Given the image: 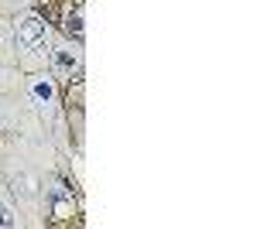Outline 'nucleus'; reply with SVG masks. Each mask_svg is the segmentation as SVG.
I'll use <instances>...</instances> for the list:
<instances>
[{"mask_svg": "<svg viewBox=\"0 0 257 229\" xmlns=\"http://www.w3.org/2000/svg\"><path fill=\"white\" fill-rule=\"evenodd\" d=\"M14 38L28 55H41L45 45H48V28L38 14H21L18 24H14Z\"/></svg>", "mask_w": 257, "mask_h": 229, "instance_id": "f257e3e1", "label": "nucleus"}, {"mask_svg": "<svg viewBox=\"0 0 257 229\" xmlns=\"http://www.w3.org/2000/svg\"><path fill=\"white\" fill-rule=\"evenodd\" d=\"M31 99L38 103V110L45 116L55 113V103H59V96H55V82L48 76H35L31 79Z\"/></svg>", "mask_w": 257, "mask_h": 229, "instance_id": "f03ea898", "label": "nucleus"}, {"mask_svg": "<svg viewBox=\"0 0 257 229\" xmlns=\"http://www.w3.org/2000/svg\"><path fill=\"white\" fill-rule=\"evenodd\" d=\"M52 62H55V72H59L62 79H72L76 72H79L82 55H79V48H76V45H59V48L52 52Z\"/></svg>", "mask_w": 257, "mask_h": 229, "instance_id": "7ed1b4c3", "label": "nucleus"}, {"mask_svg": "<svg viewBox=\"0 0 257 229\" xmlns=\"http://www.w3.org/2000/svg\"><path fill=\"white\" fill-rule=\"evenodd\" d=\"M52 198H55V215H69L72 202L65 198V191H62V188H52Z\"/></svg>", "mask_w": 257, "mask_h": 229, "instance_id": "20e7f679", "label": "nucleus"}, {"mask_svg": "<svg viewBox=\"0 0 257 229\" xmlns=\"http://www.w3.org/2000/svg\"><path fill=\"white\" fill-rule=\"evenodd\" d=\"M11 226H18V215H14V209H7L0 202V229H11Z\"/></svg>", "mask_w": 257, "mask_h": 229, "instance_id": "39448f33", "label": "nucleus"}]
</instances>
